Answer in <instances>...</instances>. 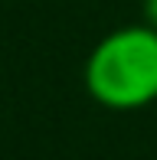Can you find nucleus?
<instances>
[{
	"instance_id": "nucleus-2",
	"label": "nucleus",
	"mask_w": 157,
	"mask_h": 160,
	"mask_svg": "<svg viewBox=\"0 0 157 160\" xmlns=\"http://www.w3.org/2000/svg\"><path fill=\"white\" fill-rule=\"evenodd\" d=\"M141 20L157 30V0H141Z\"/></svg>"
},
{
	"instance_id": "nucleus-1",
	"label": "nucleus",
	"mask_w": 157,
	"mask_h": 160,
	"mask_svg": "<svg viewBox=\"0 0 157 160\" xmlns=\"http://www.w3.org/2000/svg\"><path fill=\"white\" fill-rule=\"evenodd\" d=\"M85 92L105 111H141L157 101V30L115 26L92 46L82 69Z\"/></svg>"
}]
</instances>
